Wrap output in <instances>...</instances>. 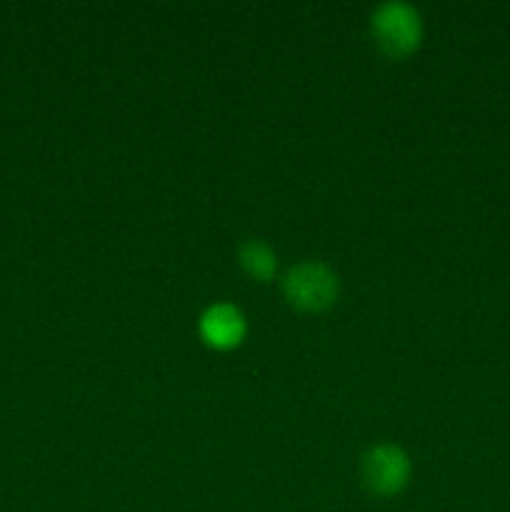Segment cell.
I'll use <instances>...</instances> for the list:
<instances>
[{"label":"cell","mask_w":510,"mask_h":512,"mask_svg":"<svg viewBox=\"0 0 510 512\" xmlns=\"http://www.w3.org/2000/svg\"><path fill=\"white\" fill-rule=\"evenodd\" d=\"M370 25L378 45L390 55L410 53L420 40V13L405 0L380 3Z\"/></svg>","instance_id":"cell-1"},{"label":"cell","mask_w":510,"mask_h":512,"mask_svg":"<svg viewBox=\"0 0 510 512\" xmlns=\"http://www.w3.org/2000/svg\"><path fill=\"white\" fill-rule=\"evenodd\" d=\"M285 295L298 308L320 310L338 295V275L320 260H303L285 273Z\"/></svg>","instance_id":"cell-2"},{"label":"cell","mask_w":510,"mask_h":512,"mask_svg":"<svg viewBox=\"0 0 510 512\" xmlns=\"http://www.w3.org/2000/svg\"><path fill=\"white\" fill-rule=\"evenodd\" d=\"M360 475L375 493H398L410 475V460L398 445L378 443L365 450L363 460H360Z\"/></svg>","instance_id":"cell-3"},{"label":"cell","mask_w":510,"mask_h":512,"mask_svg":"<svg viewBox=\"0 0 510 512\" xmlns=\"http://www.w3.org/2000/svg\"><path fill=\"white\" fill-rule=\"evenodd\" d=\"M200 333L220 348L235 345L245 333V315L233 303H213L200 315Z\"/></svg>","instance_id":"cell-4"},{"label":"cell","mask_w":510,"mask_h":512,"mask_svg":"<svg viewBox=\"0 0 510 512\" xmlns=\"http://www.w3.org/2000/svg\"><path fill=\"white\" fill-rule=\"evenodd\" d=\"M238 258L240 263L245 265V270L258 278H270L275 270V253L268 243L258 238H248L240 243L238 248Z\"/></svg>","instance_id":"cell-5"}]
</instances>
